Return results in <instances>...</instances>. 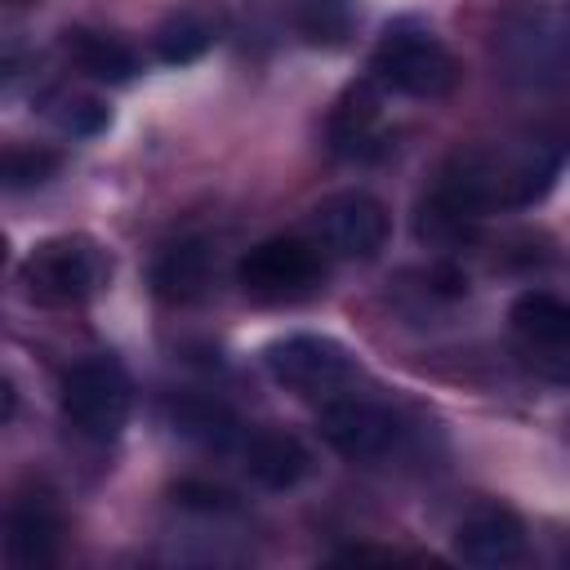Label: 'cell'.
<instances>
[{"instance_id":"6da1fadb","label":"cell","mask_w":570,"mask_h":570,"mask_svg":"<svg viewBox=\"0 0 570 570\" xmlns=\"http://www.w3.org/2000/svg\"><path fill=\"white\" fill-rule=\"evenodd\" d=\"M570 160V120L539 125L499 147L454 151L419 205L428 240H463L485 214L534 205Z\"/></svg>"},{"instance_id":"7a4b0ae2","label":"cell","mask_w":570,"mask_h":570,"mask_svg":"<svg viewBox=\"0 0 570 570\" xmlns=\"http://www.w3.org/2000/svg\"><path fill=\"white\" fill-rule=\"evenodd\" d=\"M111 276V258L89 236H49L31 245L18 267L22 294L40 307H80L89 303Z\"/></svg>"},{"instance_id":"3957f363","label":"cell","mask_w":570,"mask_h":570,"mask_svg":"<svg viewBox=\"0 0 570 570\" xmlns=\"http://www.w3.org/2000/svg\"><path fill=\"white\" fill-rule=\"evenodd\" d=\"M370 76L405 98H445L459 85V62L423 22L401 18L379 36L370 53Z\"/></svg>"},{"instance_id":"277c9868","label":"cell","mask_w":570,"mask_h":570,"mask_svg":"<svg viewBox=\"0 0 570 570\" xmlns=\"http://www.w3.org/2000/svg\"><path fill=\"white\" fill-rule=\"evenodd\" d=\"M58 405H62V419L71 423L76 436L94 441V445H107L125 432L129 423V405H134V383L125 374V365L111 356V352H94L85 361H76L67 374H62V387H58Z\"/></svg>"},{"instance_id":"5b68a950","label":"cell","mask_w":570,"mask_h":570,"mask_svg":"<svg viewBox=\"0 0 570 570\" xmlns=\"http://www.w3.org/2000/svg\"><path fill=\"white\" fill-rule=\"evenodd\" d=\"M263 365L285 392L316 405L352 392V383L361 379L356 356L330 334H285L263 347Z\"/></svg>"},{"instance_id":"8992f818","label":"cell","mask_w":570,"mask_h":570,"mask_svg":"<svg viewBox=\"0 0 570 570\" xmlns=\"http://www.w3.org/2000/svg\"><path fill=\"white\" fill-rule=\"evenodd\" d=\"M325 281V254L312 236H267L236 263V285L258 303H298Z\"/></svg>"},{"instance_id":"52a82bcc","label":"cell","mask_w":570,"mask_h":570,"mask_svg":"<svg viewBox=\"0 0 570 570\" xmlns=\"http://www.w3.org/2000/svg\"><path fill=\"white\" fill-rule=\"evenodd\" d=\"M499 58L521 85H552L570 76V9L566 4H530L503 22Z\"/></svg>"},{"instance_id":"ba28073f","label":"cell","mask_w":570,"mask_h":570,"mask_svg":"<svg viewBox=\"0 0 570 570\" xmlns=\"http://www.w3.org/2000/svg\"><path fill=\"white\" fill-rule=\"evenodd\" d=\"M508 330L517 356L539 379L570 387V298L548 289H525L508 312Z\"/></svg>"},{"instance_id":"9c48e42d","label":"cell","mask_w":570,"mask_h":570,"mask_svg":"<svg viewBox=\"0 0 570 570\" xmlns=\"http://www.w3.org/2000/svg\"><path fill=\"white\" fill-rule=\"evenodd\" d=\"M316 428H321L325 445L334 454H343L347 463H379L405 436L401 414L374 396H361V392H343V396L325 401Z\"/></svg>"},{"instance_id":"30bf717a","label":"cell","mask_w":570,"mask_h":570,"mask_svg":"<svg viewBox=\"0 0 570 570\" xmlns=\"http://www.w3.org/2000/svg\"><path fill=\"white\" fill-rule=\"evenodd\" d=\"M307 236L325 258L365 263L387 245V209L370 191H334L312 209Z\"/></svg>"},{"instance_id":"8fae6325","label":"cell","mask_w":570,"mask_h":570,"mask_svg":"<svg viewBox=\"0 0 570 570\" xmlns=\"http://www.w3.org/2000/svg\"><path fill=\"white\" fill-rule=\"evenodd\" d=\"M62 512L53 503L49 490L27 485L13 494L9 517H4V557L18 570H36V566H53L62 552Z\"/></svg>"},{"instance_id":"7c38bea8","label":"cell","mask_w":570,"mask_h":570,"mask_svg":"<svg viewBox=\"0 0 570 570\" xmlns=\"http://www.w3.org/2000/svg\"><path fill=\"white\" fill-rule=\"evenodd\" d=\"M525 525L517 512L490 503V508H476L472 517L459 521L454 530V552L459 561L468 566H481V570H503V566H517L525 561Z\"/></svg>"},{"instance_id":"4fadbf2b","label":"cell","mask_w":570,"mask_h":570,"mask_svg":"<svg viewBox=\"0 0 570 570\" xmlns=\"http://www.w3.org/2000/svg\"><path fill=\"white\" fill-rule=\"evenodd\" d=\"M330 151L347 160H365L383 151V85L374 76L343 89L330 111Z\"/></svg>"},{"instance_id":"5bb4252c","label":"cell","mask_w":570,"mask_h":570,"mask_svg":"<svg viewBox=\"0 0 570 570\" xmlns=\"http://www.w3.org/2000/svg\"><path fill=\"white\" fill-rule=\"evenodd\" d=\"M209 276H214V254L200 236L169 240L151 258V289L165 303H196L209 289Z\"/></svg>"},{"instance_id":"9a60e30c","label":"cell","mask_w":570,"mask_h":570,"mask_svg":"<svg viewBox=\"0 0 570 570\" xmlns=\"http://www.w3.org/2000/svg\"><path fill=\"white\" fill-rule=\"evenodd\" d=\"M245 472L263 485V490H289L307 476V450L298 436L289 432H276V428H263V432H249L245 436Z\"/></svg>"},{"instance_id":"2e32d148","label":"cell","mask_w":570,"mask_h":570,"mask_svg":"<svg viewBox=\"0 0 570 570\" xmlns=\"http://www.w3.org/2000/svg\"><path fill=\"white\" fill-rule=\"evenodd\" d=\"M62 53L94 80H129L138 71V58L134 49L120 40V36H107V31H94V27H71L62 31Z\"/></svg>"},{"instance_id":"e0dca14e","label":"cell","mask_w":570,"mask_h":570,"mask_svg":"<svg viewBox=\"0 0 570 570\" xmlns=\"http://www.w3.org/2000/svg\"><path fill=\"white\" fill-rule=\"evenodd\" d=\"M174 428H178L183 436L209 445V450H227V445L240 436V419H236L227 405L209 401V396H187V401H178V405H174Z\"/></svg>"},{"instance_id":"ac0fdd59","label":"cell","mask_w":570,"mask_h":570,"mask_svg":"<svg viewBox=\"0 0 570 570\" xmlns=\"http://www.w3.org/2000/svg\"><path fill=\"white\" fill-rule=\"evenodd\" d=\"M289 18H294V31L307 45L334 49V45H343L352 36V9H347V0H294Z\"/></svg>"},{"instance_id":"d6986e66","label":"cell","mask_w":570,"mask_h":570,"mask_svg":"<svg viewBox=\"0 0 570 570\" xmlns=\"http://www.w3.org/2000/svg\"><path fill=\"white\" fill-rule=\"evenodd\" d=\"M209 49V27L200 22V18H191V13H178V18H169L160 31H156V53L165 58V62H191V58H200Z\"/></svg>"},{"instance_id":"ffe728a7","label":"cell","mask_w":570,"mask_h":570,"mask_svg":"<svg viewBox=\"0 0 570 570\" xmlns=\"http://www.w3.org/2000/svg\"><path fill=\"white\" fill-rule=\"evenodd\" d=\"M58 165H62V156L49 151V147H9V151H4V187H9V191L36 187V183H45Z\"/></svg>"},{"instance_id":"44dd1931","label":"cell","mask_w":570,"mask_h":570,"mask_svg":"<svg viewBox=\"0 0 570 570\" xmlns=\"http://www.w3.org/2000/svg\"><path fill=\"white\" fill-rule=\"evenodd\" d=\"M178 503H187V508H205V512H214V508H227V490H209V485H191V481H183L178 490Z\"/></svg>"},{"instance_id":"7402d4cb","label":"cell","mask_w":570,"mask_h":570,"mask_svg":"<svg viewBox=\"0 0 570 570\" xmlns=\"http://www.w3.org/2000/svg\"><path fill=\"white\" fill-rule=\"evenodd\" d=\"M13 4H27V0H13Z\"/></svg>"}]
</instances>
